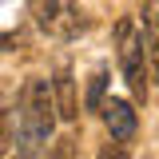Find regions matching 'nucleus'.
<instances>
[{
	"mask_svg": "<svg viewBox=\"0 0 159 159\" xmlns=\"http://www.w3.org/2000/svg\"><path fill=\"white\" fill-rule=\"evenodd\" d=\"M56 127V99L48 92V80H28L16 103V127H12V143L16 155H44L48 139Z\"/></svg>",
	"mask_w": 159,
	"mask_h": 159,
	"instance_id": "1",
	"label": "nucleus"
},
{
	"mask_svg": "<svg viewBox=\"0 0 159 159\" xmlns=\"http://www.w3.org/2000/svg\"><path fill=\"white\" fill-rule=\"evenodd\" d=\"M28 16L36 20L40 32L52 40H80L92 28V16L80 8L76 0H28Z\"/></svg>",
	"mask_w": 159,
	"mask_h": 159,
	"instance_id": "2",
	"label": "nucleus"
},
{
	"mask_svg": "<svg viewBox=\"0 0 159 159\" xmlns=\"http://www.w3.org/2000/svg\"><path fill=\"white\" fill-rule=\"evenodd\" d=\"M116 52H119V68L123 80L131 88L135 99H147V64H143V28L135 24V16H123L116 24Z\"/></svg>",
	"mask_w": 159,
	"mask_h": 159,
	"instance_id": "3",
	"label": "nucleus"
},
{
	"mask_svg": "<svg viewBox=\"0 0 159 159\" xmlns=\"http://www.w3.org/2000/svg\"><path fill=\"white\" fill-rule=\"evenodd\" d=\"M103 123H107V131H111V139L116 143H131L139 131V116L135 107L127 103V99H103Z\"/></svg>",
	"mask_w": 159,
	"mask_h": 159,
	"instance_id": "4",
	"label": "nucleus"
},
{
	"mask_svg": "<svg viewBox=\"0 0 159 159\" xmlns=\"http://www.w3.org/2000/svg\"><path fill=\"white\" fill-rule=\"evenodd\" d=\"M52 99H56V116L64 123L80 119V103H76V80H72V64H60L56 80H52Z\"/></svg>",
	"mask_w": 159,
	"mask_h": 159,
	"instance_id": "5",
	"label": "nucleus"
},
{
	"mask_svg": "<svg viewBox=\"0 0 159 159\" xmlns=\"http://www.w3.org/2000/svg\"><path fill=\"white\" fill-rule=\"evenodd\" d=\"M143 48H147V76L159 84V20H147L143 24Z\"/></svg>",
	"mask_w": 159,
	"mask_h": 159,
	"instance_id": "6",
	"label": "nucleus"
},
{
	"mask_svg": "<svg viewBox=\"0 0 159 159\" xmlns=\"http://www.w3.org/2000/svg\"><path fill=\"white\" fill-rule=\"evenodd\" d=\"M107 84H111V76H107V68H96V76H92V84H88V99H84V107H88V111H99V107H103V96H107Z\"/></svg>",
	"mask_w": 159,
	"mask_h": 159,
	"instance_id": "7",
	"label": "nucleus"
},
{
	"mask_svg": "<svg viewBox=\"0 0 159 159\" xmlns=\"http://www.w3.org/2000/svg\"><path fill=\"white\" fill-rule=\"evenodd\" d=\"M147 20H159V0H143V24Z\"/></svg>",
	"mask_w": 159,
	"mask_h": 159,
	"instance_id": "8",
	"label": "nucleus"
}]
</instances>
